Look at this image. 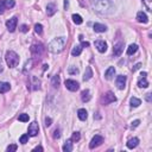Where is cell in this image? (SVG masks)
<instances>
[{"label":"cell","mask_w":152,"mask_h":152,"mask_svg":"<svg viewBox=\"0 0 152 152\" xmlns=\"http://www.w3.org/2000/svg\"><path fill=\"white\" fill-rule=\"evenodd\" d=\"M51 123H52V120L51 118H45V126L49 127V126H51Z\"/></svg>","instance_id":"f35d334b"},{"label":"cell","mask_w":152,"mask_h":152,"mask_svg":"<svg viewBox=\"0 0 152 152\" xmlns=\"http://www.w3.org/2000/svg\"><path fill=\"white\" fill-rule=\"evenodd\" d=\"M68 73H69L70 75H77V74H78V69H77L76 67H69Z\"/></svg>","instance_id":"836d02e7"},{"label":"cell","mask_w":152,"mask_h":152,"mask_svg":"<svg viewBox=\"0 0 152 152\" xmlns=\"http://www.w3.org/2000/svg\"><path fill=\"white\" fill-rule=\"evenodd\" d=\"M10 89H11L10 83H7V82H0V93H1V94L7 93Z\"/></svg>","instance_id":"ffe728a7"},{"label":"cell","mask_w":152,"mask_h":152,"mask_svg":"<svg viewBox=\"0 0 152 152\" xmlns=\"http://www.w3.org/2000/svg\"><path fill=\"white\" fill-rule=\"evenodd\" d=\"M95 48L97 49V51L101 52V54H104L107 51V43L105 42V40H96L95 42Z\"/></svg>","instance_id":"30bf717a"},{"label":"cell","mask_w":152,"mask_h":152,"mask_svg":"<svg viewBox=\"0 0 152 152\" xmlns=\"http://www.w3.org/2000/svg\"><path fill=\"white\" fill-rule=\"evenodd\" d=\"M20 31H22V32H24V33H25V32H27V31H29V27H27V25H25V24H24V25H22V26H20Z\"/></svg>","instance_id":"ab89813d"},{"label":"cell","mask_w":152,"mask_h":152,"mask_svg":"<svg viewBox=\"0 0 152 152\" xmlns=\"http://www.w3.org/2000/svg\"><path fill=\"white\" fill-rule=\"evenodd\" d=\"M63 151L64 152H72L73 151V141H72V139L67 140V143L63 145Z\"/></svg>","instance_id":"603a6c76"},{"label":"cell","mask_w":152,"mask_h":152,"mask_svg":"<svg viewBox=\"0 0 152 152\" xmlns=\"http://www.w3.org/2000/svg\"><path fill=\"white\" fill-rule=\"evenodd\" d=\"M30 50H31L32 56H35V57H39L40 55L43 54L44 48H43V45H42V44H33Z\"/></svg>","instance_id":"52a82bcc"},{"label":"cell","mask_w":152,"mask_h":152,"mask_svg":"<svg viewBox=\"0 0 152 152\" xmlns=\"http://www.w3.org/2000/svg\"><path fill=\"white\" fill-rule=\"evenodd\" d=\"M5 59H6V63H7V65L10 68H14L19 63V56L17 55V52L12 51V50H10V51L6 52Z\"/></svg>","instance_id":"3957f363"},{"label":"cell","mask_w":152,"mask_h":152,"mask_svg":"<svg viewBox=\"0 0 152 152\" xmlns=\"http://www.w3.org/2000/svg\"><path fill=\"white\" fill-rule=\"evenodd\" d=\"M18 119H19V121H22V123H26V121H29V114H25V113L19 114Z\"/></svg>","instance_id":"d6a6232c"},{"label":"cell","mask_w":152,"mask_h":152,"mask_svg":"<svg viewBox=\"0 0 152 152\" xmlns=\"http://www.w3.org/2000/svg\"><path fill=\"white\" fill-rule=\"evenodd\" d=\"M146 75H147V73H145V72H144V73H141V75H140V76H141V77H146Z\"/></svg>","instance_id":"681fc988"},{"label":"cell","mask_w":152,"mask_h":152,"mask_svg":"<svg viewBox=\"0 0 152 152\" xmlns=\"http://www.w3.org/2000/svg\"><path fill=\"white\" fill-rule=\"evenodd\" d=\"M101 101H102L104 105H109V104H112V102H115V101H117V96H115L112 92H107V93L102 96Z\"/></svg>","instance_id":"277c9868"},{"label":"cell","mask_w":152,"mask_h":152,"mask_svg":"<svg viewBox=\"0 0 152 152\" xmlns=\"http://www.w3.org/2000/svg\"><path fill=\"white\" fill-rule=\"evenodd\" d=\"M0 72H3V65H1V63H0Z\"/></svg>","instance_id":"f907efd6"},{"label":"cell","mask_w":152,"mask_h":152,"mask_svg":"<svg viewBox=\"0 0 152 152\" xmlns=\"http://www.w3.org/2000/svg\"><path fill=\"white\" fill-rule=\"evenodd\" d=\"M137 50H138V45H137V44H131V45L127 48V55L131 56V55L136 54Z\"/></svg>","instance_id":"cb8c5ba5"},{"label":"cell","mask_w":152,"mask_h":152,"mask_svg":"<svg viewBox=\"0 0 152 152\" xmlns=\"http://www.w3.org/2000/svg\"><path fill=\"white\" fill-rule=\"evenodd\" d=\"M115 83H117V87L120 89V90H123L125 87H126V76L124 75H119L115 80Z\"/></svg>","instance_id":"8fae6325"},{"label":"cell","mask_w":152,"mask_h":152,"mask_svg":"<svg viewBox=\"0 0 152 152\" xmlns=\"http://www.w3.org/2000/svg\"><path fill=\"white\" fill-rule=\"evenodd\" d=\"M17 149H18V146L14 145V144H12V145H10L7 147V152H14V151H17Z\"/></svg>","instance_id":"74e56055"},{"label":"cell","mask_w":152,"mask_h":152,"mask_svg":"<svg viewBox=\"0 0 152 152\" xmlns=\"http://www.w3.org/2000/svg\"><path fill=\"white\" fill-rule=\"evenodd\" d=\"M65 87L70 92H76L80 88V83L75 80H65Z\"/></svg>","instance_id":"5b68a950"},{"label":"cell","mask_w":152,"mask_h":152,"mask_svg":"<svg viewBox=\"0 0 152 152\" xmlns=\"http://www.w3.org/2000/svg\"><path fill=\"white\" fill-rule=\"evenodd\" d=\"M140 67H141V64H140V63H137V64H136V65L132 68V72H133V73H134V72H137V70H138Z\"/></svg>","instance_id":"b9f144b4"},{"label":"cell","mask_w":152,"mask_h":152,"mask_svg":"<svg viewBox=\"0 0 152 152\" xmlns=\"http://www.w3.org/2000/svg\"><path fill=\"white\" fill-rule=\"evenodd\" d=\"M56 11H57V7H56L55 4H48V6H46V14L49 17L54 16L56 13Z\"/></svg>","instance_id":"9a60e30c"},{"label":"cell","mask_w":152,"mask_h":152,"mask_svg":"<svg viewBox=\"0 0 152 152\" xmlns=\"http://www.w3.org/2000/svg\"><path fill=\"white\" fill-rule=\"evenodd\" d=\"M0 63H1V58H0Z\"/></svg>","instance_id":"816d5d0a"},{"label":"cell","mask_w":152,"mask_h":152,"mask_svg":"<svg viewBox=\"0 0 152 152\" xmlns=\"http://www.w3.org/2000/svg\"><path fill=\"white\" fill-rule=\"evenodd\" d=\"M81 139V134H80V132H74L73 133V136H72V141L73 143H77V141Z\"/></svg>","instance_id":"f546056e"},{"label":"cell","mask_w":152,"mask_h":152,"mask_svg":"<svg viewBox=\"0 0 152 152\" xmlns=\"http://www.w3.org/2000/svg\"><path fill=\"white\" fill-rule=\"evenodd\" d=\"M38 132H39V126H38V124L36 123V121H33V123L30 124V126H29V136L30 137H36L38 134Z\"/></svg>","instance_id":"9c48e42d"},{"label":"cell","mask_w":152,"mask_h":152,"mask_svg":"<svg viewBox=\"0 0 152 152\" xmlns=\"http://www.w3.org/2000/svg\"><path fill=\"white\" fill-rule=\"evenodd\" d=\"M81 46H82V48H88L89 46V43L88 42H82V43H81Z\"/></svg>","instance_id":"ee69618b"},{"label":"cell","mask_w":152,"mask_h":152,"mask_svg":"<svg viewBox=\"0 0 152 152\" xmlns=\"http://www.w3.org/2000/svg\"><path fill=\"white\" fill-rule=\"evenodd\" d=\"M73 22L76 24V25H81L83 23V19H82V17H81L80 14H73Z\"/></svg>","instance_id":"4316f807"},{"label":"cell","mask_w":152,"mask_h":152,"mask_svg":"<svg viewBox=\"0 0 152 152\" xmlns=\"http://www.w3.org/2000/svg\"><path fill=\"white\" fill-rule=\"evenodd\" d=\"M30 81H31V86H33L32 89L37 90V89L40 88V81L36 76H31V77H30Z\"/></svg>","instance_id":"2e32d148"},{"label":"cell","mask_w":152,"mask_h":152,"mask_svg":"<svg viewBox=\"0 0 152 152\" xmlns=\"http://www.w3.org/2000/svg\"><path fill=\"white\" fill-rule=\"evenodd\" d=\"M137 20H138L139 23L146 24V23L149 22V18H147V16H146V13H145V12L140 11V12H138V13H137Z\"/></svg>","instance_id":"4fadbf2b"},{"label":"cell","mask_w":152,"mask_h":152,"mask_svg":"<svg viewBox=\"0 0 152 152\" xmlns=\"http://www.w3.org/2000/svg\"><path fill=\"white\" fill-rule=\"evenodd\" d=\"M92 77H93V70H92V68H90V67H87L86 68V72H85V75H83V80L88 81Z\"/></svg>","instance_id":"44dd1931"},{"label":"cell","mask_w":152,"mask_h":152,"mask_svg":"<svg viewBox=\"0 0 152 152\" xmlns=\"http://www.w3.org/2000/svg\"><path fill=\"white\" fill-rule=\"evenodd\" d=\"M33 151H40V152H42L43 151V147L42 146H37V147L33 149Z\"/></svg>","instance_id":"f6af8a7d"},{"label":"cell","mask_w":152,"mask_h":152,"mask_svg":"<svg viewBox=\"0 0 152 152\" xmlns=\"http://www.w3.org/2000/svg\"><path fill=\"white\" fill-rule=\"evenodd\" d=\"M17 24H18V18L12 17L11 19H8L6 22V27L10 32H14V30L17 29Z\"/></svg>","instance_id":"8992f818"},{"label":"cell","mask_w":152,"mask_h":152,"mask_svg":"<svg viewBox=\"0 0 152 152\" xmlns=\"http://www.w3.org/2000/svg\"><path fill=\"white\" fill-rule=\"evenodd\" d=\"M138 144H139V139L138 138H131L128 141H127V147L128 149H134V147H137L138 146Z\"/></svg>","instance_id":"ac0fdd59"},{"label":"cell","mask_w":152,"mask_h":152,"mask_svg":"<svg viewBox=\"0 0 152 152\" xmlns=\"http://www.w3.org/2000/svg\"><path fill=\"white\" fill-rule=\"evenodd\" d=\"M4 1H5L6 8H12V7H14V5H16L14 0H4Z\"/></svg>","instance_id":"1f68e13d"},{"label":"cell","mask_w":152,"mask_h":152,"mask_svg":"<svg viewBox=\"0 0 152 152\" xmlns=\"http://www.w3.org/2000/svg\"><path fill=\"white\" fill-rule=\"evenodd\" d=\"M93 8L100 14H112L114 12V5L109 0H95L92 4Z\"/></svg>","instance_id":"6da1fadb"},{"label":"cell","mask_w":152,"mask_h":152,"mask_svg":"<svg viewBox=\"0 0 152 152\" xmlns=\"http://www.w3.org/2000/svg\"><path fill=\"white\" fill-rule=\"evenodd\" d=\"M102 143H104V138H102V137H101V136H94L93 139L90 140L89 147H90V149H95V147L100 146Z\"/></svg>","instance_id":"ba28073f"},{"label":"cell","mask_w":152,"mask_h":152,"mask_svg":"<svg viewBox=\"0 0 152 152\" xmlns=\"http://www.w3.org/2000/svg\"><path fill=\"white\" fill-rule=\"evenodd\" d=\"M81 52H82V46H81V45H76L72 50V55L73 56H78V55H81Z\"/></svg>","instance_id":"83f0119b"},{"label":"cell","mask_w":152,"mask_h":152,"mask_svg":"<svg viewBox=\"0 0 152 152\" xmlns=\"http://www.w3.org/2000/svg\"><path fill=\"white\" fill-rule=\"evenodd\" d=\"M130 104H131V106L132 107H139L140 105H141V101L138 99V97H131V100H130Z\"/></svg>","instance_id":"484cf974"},{"label":"cell","mask_w":152,"mask_h":152,"mask_svg":"<svg viewBox=\"0 0 152 152\" xmlns=\"http://www.w3.org/2000/svg\"><path fill=\"white\" fill-rule=\"evenodd\" d=\"M90 97H92V96H90V92L88 89L83 90V92L81 93V99H82L83 102H88V101L90 100Z\"/></svg>","instance_id":"7402d4cb"},{"label":"cell","mask_w":152,"mask_h":152,"mask_svg":"<svg viewBox=\"0 0 152 152\" xmlns=\"http://www.w3.org/2000/svg\"><path fill=\"white\" fill-rule=\"evenodd\" d=\"M65 42L67 39L64 37H57V38H54L51 42L49 43L48 45V50L52 54H59L61 51L64 50V46H65Z\"/></svg>","instance_id":"7a4b0ae2"},{"label":"cell","mask_w":152,"mask_h":152,"mask_svg":"<svg viewBox=\"0 0 152 152\" xmlns=\"http://www.w3.org/2000/svg\"><path fill=\"white\" fill-rule=\"evenodd\" d=\"M139 124H140L139 120H134V121H132V127H137Z\"/></svg>","instance_id":"7bdbcfd3"},{"label":"cell","mask_w":152,"mask_h":152,"mask_svg":"<svg viewBox=\"0 0 152 152\" xmlns=\"http://www.w3.org/2000/svg\"><path fill=\"white\" fill-rule=\"evenodd\" d=\"M69 7V1H68V0H64V8L67 10Z\"/></svg>","instance_id":"7dc6e473"},{"label":"cell","mask_w":152,"mask_h":152,"mask_svg":"<svg viewBox=\"0 0 152 152\" xmlns=\"http://www.w3.org/2000/svg\"><path fill=\"white\" fill-rule=\"evenodd\" d=\"M27 140H29V134H23L22 137H20V139H19V143L26 144V143H27Z\"/></svg>","instance_id":"d590c367"},{"label":"cell","mask_w":152,"mask_h":152,"mask_svg":"<svg viewBox=\"0 0 152 152\" xmlns=\"http://www.w3.org/2000/svg\"><path fill=\"white\" fill-rule=\"evenodd\" d=\"M77 117H78V119H80V120L85 121V120L88 118V113H87V110H86L85 108H80V109L77 110Z\"/></svg>","instance_id":"d6986e66"},{"label":"cell","mask_w":152,"mask_h":152,"mask_svg":"<svg viewBox=\"0 0 152 152\" xmlns=\"http://www.w3.org/2000/svg\"><path fill=\"white\" fill-rule=\"evenodd\" d=\"M123 51H124V43L123 42L117 43L114 45V48H113V55L115 57H118V56H120L121 54H123Z\"/></svg>","instance_id":"7c38bea8"},{"label":"cell","mask_w":152,"mask_h":152,"mask_svg":"<svg viewBox=\"0 0 152 152\" xmlns=\"http://www.w3.org/2000/svg\"><path fill=\"white\" fill-rule=\"evenodd\" d=\"M32 59H29V61H26V63H25V67H24V73H26L27 70H30L32 68Z\"/></svg>","instance_id":"4dcf8cb0"},{"label":"cell","mask_w":152,"mask_h":152,"mask_svg":"<svg viewBox=\"0 0 152 152\" xmlns=\"http://www.w3.org/2000/svg\"><path fill=\"white\" fill-rule=\"evenodd\" d=\"M6 10V6H5V1L4 0H0V14H3Z\"/></svg>","instance_id":"8d00e7d4"},{"label":"cell","mask_w":152,"mask_h":152,"mask_svg":"<svg viewBox=\"0 0 152 152\" xmlns=\"http://www.w3.org/2000/svg\"><path fill=\"white\" fill-rule=\"evenodd\" d=\"M35 31L38 35H42V32H43V26H42V24H36L35 25Z\"/></svg>","instance_id":"e575fe53"},{"label":"cell","mask_w":152,"mask_h":152,"mask_svg":"<svg viewBox=\"0 0 152 152\" xmlns=\"http://www.w3.org/2000/svg\"><path fill=\"white\" fill-rule=\"evenodd\" d=\"M146 101L147 102H151V94H146Z\"/></svg>","instance_id":"c3c4849f"},{"label":"cell","mask_w":152,"mask_h":152,"mask_svg":"<svg viewBox=\"0 0 152 152\" xmlns=\"http://www.w3.org/2000/svg\"><path fill=\"white\" fill-rule=\"evenodd\" d=\"M94 27V31L95 32H99V33H102V32H106L107 31V26L104 25V24H99V23H95L93 25Z\"/></svg>","instance_id":"5bb4252c"},{"label":"cell","mask_w":152,"mask_h":152,"mask_svg":"<svg viewBox=\"0 0 152 152\" xmlns=\"http://www.w3.org/2000/svg\"><path fill=\"white\" fill-rule=\"evenodd\" d=\"M59 82H61L59 76L55 75V76L52 77V80H51V85H52V87H54V88H58V86H59Z\"/></svg>","instance_id":"f1b7e54d"},{"label":"cell","mask_w":152,"mask_h":152,"mask_svg":"<svg viewBox=\"0 0 152 152\" xmlns=\"http://www.w3.org/2000/svg\"><path fill=\"white\" fill-rule=\"evenodd\" d=\"M138 86H139L140 88H147V87H149V82H147L146 77H140V78L138 80Z\"/></svg>","instance_id":"d4e9b609"},{"label":"cell","mask_w":152,"mask_h":152,"mask_svg":"<svg viewBox=\"0 0 152 152\" xmlns=\"http://www.w3.org/2000/svg\"><path fill=\"white\" fill-rule=\"evenodd\" d=\"M61 137V133H59V130H55L54 131V138L55 139H58Z\"/></svg>","instance_id":"60d3db41"},{"label":"cell","mask_w":152,"mask_h":152,"mask_svg":"<svg viewBox=\"0 0 152 152\" xmlns=\"http://www.w3.org/2000/svg\"><path fill=\"white\" fill-rule=\"evenodd\" d=\"M144 1H145V4H146V7L150 10L151 7H150V1H151V0H144Z\"/></svg>","instance_id":"bcb514c9"},{"label":"cell","mask_w":152,"mask_h":152,"mask_svg":"<svg viewBox=\"0 0 152 152\" xmlns=\"http://www.w3.org/2000/svg\"><path fill=\"white\" fill-rule=\"evenodd\" d=\"M114 74H115V68H114V67H109V68L106 70V73H105L106 80H112V77L114 76Z\"/></svg>","instance_id":"e0dca14e"}]
</instances>
